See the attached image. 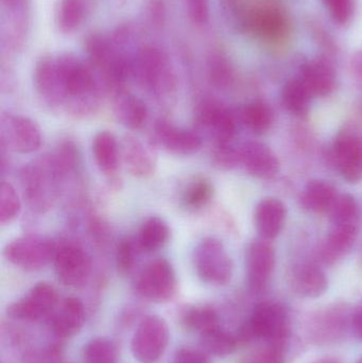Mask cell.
I'll return each mask as SVG.
<instances>
[{
  "mask_svg": "<svg viewBox=\"0 0 362 363\" xmlns=\"http://www.w3.org/2000/svg\"><path fill=\"white\" fill-rule=\"evenodd\" d=\"M59 72V108L68 114L84 117L94 114L99 104L101 83L89 62L74 53L57 55Z\"/></svg>",
  "mask_w": 362,
  "mask_h": 363,
  "instance_id": "obj_1",
  "label": "cell"
},
{
  "mask_svg": "<svg viewBox=\"0 0 362 363\" xmlns=\"http://www.w3.org/2000/svg\"><path fill=\"white\" fill-rule=\"evenodd\" d=\"M87 62L97 74L100 83L113 95L125 91L132 74L131 55L115 43L112 35L89 34L84 40Z\"/></svg>",
  "mask_w": 362,
  "mask_h": 363,
  "instance_id": "obj_2",
  "label": "cell"
},
{
  "mask_svg": "<svg viewBox=\"0 0 362 363\" xmlns=\"http://www.w3.org/2000/svg\"><path fill=\"white\" fill-rule=\"evenodd\" d=\"M132 74L161 104H170L178 91L176 70L167 53L154 45H142L131 55Z\"/></svg>",
  "mask_w": 362,
  "mask_h": 363,
  "instance_id": "obj_3",
  "label": "cell"
},
{
  "mask_svg": "<svg viewBox=\"0 0 362 363\" xmlns=\"http://www.w3.org/2000/svg\"><path fill=\"white\" fill-rule=\"evenodd\" d=\"M193 266L198 277L212 285L223 286L233 277V262L216 237L202 239L193 250Z\"/></svg>",
  "mask_w": 362,
  "mask_h": 363,
  "instance_id": "obj_4",
  "label": "cell"
},
{
  "mask_svg": "<svg viewBox=\"0 0 362 363\" xmlns=\"http://www.w3.org/2000/svg\"><path fill=\"white\" fill-rule=\"evenodd\" d=\"M176 271L166 258H157L149 262L134 281L136 294L149 302H169L176 296Z\"/></svg>",
  "mask_w": 362,
  "mask_h": 363,
  "instance_id": "obj_5",
  "label": "cell"
},
{
  "mask_svg": "<svg viewBox=\"0 0 362 363\" xmlns=\"http://www.w3.org/2000/svg\"><path fill=\"white\" fill-rule=\"evenodd\" d=\"M57 245L46 237H18L4 247L2 255L6 262L25 271H38L53 262Z\"/></svg>",
  "mask_w": 362,
  "mask_h": 363,
  "instance_id": "obj_6",
  "label": "cell"
},
{
  "mask_svg": "<svg viewBox=\"0 0 362 363\" xmlns=\"http://www.w3.org/2000/svg\"><path fill=\"white\" fill-rule=\"evenodd\" d=\"M19 179L23 196L33 211L45 213L53 206L57 194L55 184L59 177L50 161L46 165L34 164L23 167Z\"/></svg>",
  "mask_w": 362,
  "mask_h": 363,
  "instance_id": "obj_7",
  "label": "cell"
},
{
  "mask_svg": "<svg viewBox=\"0 0 362 363\" xmlns=\"http://www.w3.org/2000/svg\"><path fill=\"white\" fill-rule=\"evenodd\" d=\"M169 343L167 322L159 315H148L140 321L132 338L134 358L140 363H154L164 355Z\"/></svg>",
  "mask_w": 362,
  "mask_h": 363,
  "instance_id": "obj_8",
  "label": "cell"
},
{
  "mask_svg": "<svg viewBox=\"0 0 362 363\" xmlns=\"http://www.w3.org/2000/svg\"><path fill=\"white\" fill-rule=\"evenodd\" d=\"M0 140L6 150L28 155L42 147L43 135L38 123L29 117L4 113L0 119Z\"/></svg>",
  "mask_w": 362,
  "mask_h": 363,
  "instance_id": "obj_9",
  "label": "cell"
},
{
  "mask_svg": "<svg viewBox=\"0 0 362 363\" xmlns=\"http://www.w3.org/2000/svg\"><path fill=\"white\" fill-rule=\"evenodd\" d=\"M249 326L254 337L268 341L270 347L281 350L284 347L290 330L286 309L273 302H263L256 305Z\"/></svg>",
  "mask_w": 362,
  "mask_h": 363,
  "instance_id": "obj_10",
  "label": "cell"
},
{
  "mask_svg": "<svg viewBox=\"0 0 362 363\" xmlns=\"http://www.w3.org/2000/svg\"><path fill=\"white\" fill-rule=\"evenodd\" d=\"M57 279L66 287H83L93 271L91 256L83 247L74 243L57 247L53 258Z\"/></svg>",
  "mask_w": 362,
  "mask_h": 363,
  "instance_id": "obj_11",
  "label": "cell"
},
{
  "mask_svg": "<svg viewBox=\"0 0 362 363\" xmlns=\"http://www.w3.org/2000/svg\"><path fill=\"white\" fill-rule=\"evenodd\" d=\"M57 304L59 296L55 288L47 281H40L8 307V315L17 321L35 322L49 317Z\"/></svg>",
  "mask_w": 362,
  "mask_h": 363,
  "instance_id": "obj_12",
  "label": "cell"
},
{
  "mask_svg": "<svg viewBox=\"0 0 362 363\" xmlns=\"http://www.w3.org/2000/svg\"><path fill=\"white\" fill-rule=\"evenodd\" d=\"M334 160L340 174L350 183L362 181V131L349 127L338 133L334 143Z\"/></svg>",
  "mask_w": 362,
  "mask_h": 363,
  "instance_id": "obj_13",
  "label": "cell"
},
{
  "mask_svg": "<svg viewBox=\"0 0 362 363\" xmlns=\"http://www.w3.org/2000/svg\"><path fill=\"white\" fill-rule=\"evenodd\" d=\"M195 119L198 127L208 131L216 145L231 144L236 133V121L227 106L215 100H204L198 104Z\"/></svg>",
  "mask_w": 362,
  "mask_h": 363,
  "instance_id": "obj_14",
  "label": "cell"
},
{
  "mask_svg": "<svg viewBox=\"0 0 362 363\" xmlns=\"http://www.w3.org/2000/svg\"><path fill=\"white\" fill-rule=\"evenodd\" d=\"M154 138L162 148L179 157L196 155L202 147L201 138L197 133L178 127L166 119L155 123Z\"/></svg>",
  "mask_w": 362,
  "mask_h": 363,
  "instance_id": "obj_15",
  "label": "cell"
},
{
  "mask_svg": "<svg viewBox=\"0 0 362 363\" xmlns=\"http://www.w3.org/2000/svg\"><path fill=\"white\" fill-rule=\"evenodd\" d=\"M276 266L273 247L265 239L251 243L247 252V274L251 289L263 291L269 283Z\"/></svg>",
  "mask_w": 362,
  "mask_h": 363,
  "instance_id": "obj_16",
  "label": "cell"
},
{
  "mask_svg": "<svg viewBox=\"0 0 362 363\" xmlns=\"http://www.w3.org/2000/svg\"><path fill=\"white\" fill-rule=\"evenodd\" d=\"M299 79L312 97H327L336 87L335 64L327 55L310 60L301 66Z\"/></svg>",
  "mask_w": 362,
  "mask_h": 363,
  "instance_id": "obj_17",
  "label": "cell"
},
{
  "mask_svg": "<svg viewBox=\"0 0 362 363\" xmlns=\"http://www.w3.org/2000/svg\"><path fill=\"white\" fill-rule=\"evenodd\" d=\"M85 323V307L80 298L69 296L57 305L49 315L51 332L60 339L78 335Z\"/></svg>",
  "mask_w": 362,
  "mask_h": 363,
  "instance_id": "obj_18",
  "label": "cell"
},
{
  "mask_svg": "<svg viewBox=\"0 0 362 363\" xmlns=\"http://www.w3.org/2000/svg\"><path fill=\"white\" fill-rule=\"evenodd\" d=\"M244 26L255 35L269 42H278L288 33L286 16L273 6L256 9L249 13L244 16Z\"/></svg>",
  "mask_w": 362,
  "mask_h": 363,
  "instance_id": "obj_19",
  "label": "cell"
},
{
  "mask_svg": "<svg viewBox=\"0 0 362 363\" xmlns=\"http://www.w3.org/2000/svg\"><path fill=\"white\" fill-rule=\"evenodd\" d=\"M239 159L240 165L255 178L271 180L280 172L278 157L269 147L261 143H247L239 149Z\"/></svg>",
  "mask_w": 362,
  "mask_h": 363,
  "instance_id": "obj_20",
  "label": "cell"
},
{
  "mask_svg": "<svg viewBox=\"0 0 362 363\" xmlns=\"http://www.w3.org/2000/svg\"><path fill=\"white\" fill-rule=\"evenodd\" d=\"M121 159L134 178L148 179L154 174L157 160L142 140L131 134L123 136L120 143Z\"/></svg>",
  "mask_w": 362,
  "mask_h": 363,
  "instance_id": "obj_21",
  "label": "cell"
},
{
  "mask_svg": "<svg viewBox=\"0 0 362 363\" xmlns=\"http://www.w3.org/2000/svg\"><path fill=\"white\" fill-rule=\"evenodd\" d=\"M33 84L43 101L59 108L60 86L57 55H44L36 61L33 69Z\"/></svg>",
  "mask_w": 362,
  "mask_h": 363,
  "instance_id": "obj_22",
  "label": "cell"
},
{
  "mask_svg": "<svg viewBox=\"0 0 362 363\" xmlns=\"http://www.w3.org/2000/svg\"><path fill=\"white\" fill-rule=\"evenodd\" d=\"M91 151L96 165L101 174L110 180L117 182L116 174L120 162V144L114 134L108 131H100L94 136Z\"/></svg>",
  "mask_w": 362,
  "mask_h": 363,
  "instance_id": "obj_23",
  "label": "cell"
},
{
  "mask_svg": "<svg viewBox=\"0 0 362 363\" xmlns=\"http://www.w3.org/2000/svg\"><path fill=\"white\" fill-rule=\"evenodd\" d=\"M358 234V225H334L319 249V257L324 264H333L352 249Z\"/></svg>",
  "mask_w": 362,
  "mask_h": 363,
  "instance_id": "obj_24",
  "label": "cell"
},
{
  "mask_svg": "<svg viewBox=\"0 0 362 363\" xmlns=\"http://www.w3.org/2000/svg\"><path fill=\"white\" fill-rule=\"evenodd\" d=\"M286 207L282 201L269 198L261 201L255 211V223L261 239L269 241L276 238L284 226Z\"/></svg>",
  "mask_w": 362,
  "mask_h": 363,
  "instance_id": "obj_25",
  "label": "cell"
},
{
  "mask_svg": "<svg viewBox=\"0 0 362 363\" xmlns=\"http://www.w3.org/2000/svg\"><path fill=\"white\" fill-rule=\"evenodd\" d=\"M113 112L121 125L133 131L142 129L148 121L147 104L137 96L125 91L114 95Z\"/></svg>",
  "mask_w": 362,
  "mask_h": 363,
  "instance_id": "obj_26",
  "label": "cell"
},
{
  "mask_svg": "<svg viewBox=\"0 0 362 363\" xmlns=\"http://www.w3.org/2000/svg\"><path fill=\"white\" fill-rule=\"evenodd\" d=\"M291 286L298 296L303 298H319L329 287L327 275L314 264L295 267L291 274Z\"/></svg>",
  "mask_w": 362,
  "mask_h": 363,
  "instance_id": "obj_27",
  "label": "cell"
},
{
  "mask_svg": "<svg viewBox=\"0 0 362 363\" xmlns=\"http://www.w3.org/2000/svg\"><path fill=\"white\" fill-rule=\"evenodd\" d=\"M337 196V189L329 182L312 180L304 188L301 204L312 213H329Z\"/></svg>",
  "mask_w": 362,
  "mask_h": 363,
  "instance_id": "obj_28",
  "label": "cell"
},
{
  "mask_svg": "<svg viewBox=\"0 0 362 363\" xmlns=\"http://www.w3.org/2000/svg\"><path fill=\"white\" fill-rule=\"evenodd\" d=\"M348 323V311L344 307L327 309L314 321L315 338L318 341H334L344 334Z\"/></svg>",
  "mask_w": 362,
  "mask_h": 363,
  "instance_id": "obj_29",
  "label": "cell"
},
{
  "mask_svg": "<svg viewBox=\"0 0 362 363\" xmlns=\"http://www.w3.org/2000/svg\"><path fill=\"white\" fill-rule=\"evenodd\" d=\"M169 225L165 220L152 216L145 220L137 235L138 247L147 253L163 249L170 239Z\"/></svg>",
  "mask_w": 362,
  "mask_h": 363,
  "instance_id": "obj_30",
  "label": "cell"
},
{
  "mask_svg": "<svg viewBox=\"0 0 362 363\" xmlns=\"http://www.w3.org/2000/svg\"><path fill=\"white\" fill-rule=\"evenodd\" d=\"M89 9V0H60L55 12L59 31L63 34L77 31L84 23Z\"/></svg>",
  "mask_w": 362,
  "mask_h": 363,
  "instance_id": "obj_31",
  "label": "cell"
},
{
  "mask_svg": "<svg viewBox=\"0 0 362 363\" xmlns=\"http://www.w3.org/2000/svg\"><path fill=\"white\" fill-rule=\"evenodd\" d=\"M181 323L186 330L197 332L199 335L220 328L218 313L208 305L185 309L181 315Z\"/></svg>",
  "mask_w": 362,
  "mask_h": 363,
  "instance_id": "obj_32",
  "label": "cell"
},
{
  "mask_svg": "<svg viewBox=\"0 0 362 363\" xmlns=\"http://www.w3.org/2000/svg\"><path fill=\"white\" fill-rule=\"evenodd\" d=\"M200 343L203 351L217 357L231 355L239 345L237 337L222 330L221 326L200 335Z\"/></svg>",
  "mask_w": 362,
  "mask_h": 363,
  "instance_id": "obj_33",
  "label": "cell"
},
{
  "mask_svg": "<svg viewBox=\"0 0 362 363\" xmlns=\"http://www.w3.org/2000/svg\"><path fill=\"white\" fill-rule=\"evenodd\" d=\"M312 98V94L299 78L288 81L283 87V106L288 112L297 116L307 114Z\"/></svg>",
  "mask_w": 362,
  "mask_h": 363,
  "instance_id": "obj_34",
  "label": "cell"
},
{
  "mask_svg": "<svg viewBox=\"0 0 362 363\" xmlns=\"http://www.w3.org/2000/svg\"><path fill=\"white\" fill-rule=\"evenodd\" d=\"M242 116L244 125L255 133L268 131L274 121L273 111L263 100H256L244 106Z\"/></svg>",
  "mask_w": 362,
  "mask_h": 363,
  "instance_id": "obj_35",
  "label": "cell"
},
{
  "mask_svg": "<svg viewBox=\"0 0 362 363\" xmlns=\"http://www.w3.org/2000/svg\"><path fill=\"white\" fill-rule=\"evenodd\" d=\"M214 196V186L205 178H197L183 192V205L189 211H200L210 204Z\"/></svg>",
  "mask_w": 362,
  "mask_h": 363,
  "instance_id": "obj_36",
  "label": "cell"
},
{
  "mask_svg": "<svg viewBox=\"0 0 362 363\" xmlns=\"http://www.w3.org/2000/svg\"><path fill=\"white\" fill-rule=\"evenodd\" d=\"M118 360V347L110 338L91 339L83 350V362L84 363H117Z\"/></svg>",
  "mask_w": 362,
  "mask_h": 363,
  "instance_id": "obj_37",
  "label": "cell"
},
{
  "mask_svg": "<svg viewBox=\"0 0 362 363\" xmlns=\"http://www.w3.org/2000/svg\"><path fill=\"white\" fill-rule=\"evenodd\" d=\"M206 70L210 83L218 89H225L233 81V68L222 53L214 52L208 57Z\"/></svg>",
  "mask_w": 362,
  "mask_h": 363,
  "instance_id": "obj_38",
  "label": "cell"
},
{
  "mask_svg": "<svg viewBox=\"0 0 362 363\" xmlns=\"http://www.w3.org/2000/svg\"><path fill=\"white\" fill-rule=\"evenodd\" d=\"M334 225L356 224L358 225V205L351 194H338L333 206L329 209Z\"/></svg>",
  "mask_w": 362,
  "mask_h": 363,
  "instance_id": "obj_39",
  "label": "cell"
},
{
  "mask_svg": "<svg viewBox=\"0 0 362 363\" xmlns=\"http://www.w3.org/2000/svg\"><path fill=\"white\" fill-rule=\"evenodd\" d=\"M21 211L18 194L12 184L2 182L0 185V223L1 225L14 221Z\"/></svg>",
  "mask_w": 362,
  "mask_h": 363,
  "instance_id": "obj_40",
  "label": "cell"
},
{
  "mask_svg": "<svg viewBox=\"0 0 362 363\" xmlns=\"http://www.w3.org/2000/svg\"><path fill=\"white\" fill-rule=\"evenodd\" d=\"M21 363H64L63 350L59 345H47L28 350Z\"/></svg>",
  "mask_w": 362,
  "mask_h": 363,
  "instance_id": "obj_41",
  "label": "cell"
},
{
  "mask_svg": "<svg viewBox=\"0 0 362 363\" xmlns=\"http://www.w3.org/2000/svg\"><path fill=\"white\" fill-rule=\"evenodd\" d=\"M142 17L149 28L161 30L167 19V9L165 0H145Z\"/></svg>",
  "mask_w": 362,
  "mask_h": 363,
  "instance_id": "obj_42",
  "label": "cell"
},
{
  "mask_svg": "<svg viewBox=\"0 0 362 363\" xmlns=\"http://www.w3.org/2000/svg\"><path fill=\"white\" fill-rule=\"evenodd\" d=\"M334 23L346 26L351 23L355 12V0H322Z\"/></svg>",
  "mask_w": 362,
  "mask_h": 363,
  "instance_id": "obj_43",
  "label": "cell"
},
{
  "mask_svg": "<svg viewBox=\"0 0 362 363\" xmlns=\"http://www.w3.org/2000/svg\"><path fill=\"white\" fill-rule=\"evenodd\" d=\"M135 243L131 238L119 241L116 249V268L119 274L127 275L133 270L135 264Z\"/></svg>",
  "mask_w": 362,
  "mask_h": 363,
  "instance_id": "obj_44",
  "label": "cell"
},
{
  "mask_svg": "<svg viewBox=\"0 0 362 363\" xmlns=\"http://www.w3.org/2000/svg\"><path fill=\"white\" fill-rule=\"evenodd\" d=\"M212 161L219 169H233L240 165L239 149L233 148L231 144L216 145L213 151Z\"/></svg>",
  "mask_w": 362,
  "mask_h": 363,
  "instance_id": "obj_45",
  "label": "cell"
},
{
  "mask_svg": "<svg viewBox=\"0 0 362 363\" xmlns=\"http://www.w3.org/2000/svg\"><path fill=\"white\" fill-rule=\"evenodd\" d=\"M184 6L193 25L202 27L210 21V0H184Z\"/></svg>",
  "mask_w": 362,
  "mask_h": 363,
  "instance_id": "obj_46",
  "label": "cell"
},
{
  "mask_svg": "<svg viewBox=\"0 0 362 363\" xmlns=\"http://www.w3.org/2000/svg\"><path fill=\"white\" fill-rule=\"evenodd\" d=\"M240 363H285L283 350L270 347L253 352Z\"/></svg>",
  "mask_w": 362,
  "mask_h": 363,
  "instance_id": "obj_47",
  "label": "cell"
},
{
  "mask_svg": "<svg viewBox=\"0 0 362 363\" xmlns=\"http://www.w3.org/2000/svg\"><path fill=\"white\" fill-rule=\"evenodd\" d=\"M174 363H210L208 353L196 347H184L176 351Z\"/></svg>",
  "mask_w": 362,
  "mask_h": 363,
  "instance_id": "obj_48",
  "label": "cell"
},
{
  "mask_svg": "<svg viewBox=\"0 0 362 363\" xmlns=\"http://www.w3.org/2000/svg\"><path fill=\"white\" fill-rule=\"evenodd\" d=\"M351 72L356 84L362 89V50L354 53L351 60Z\"/></svg>",
  "mask_w": 362,
  "mask_h": 363,
  "instance_id": "obj_49",
  "label": "cell"
},
{
  "mask_svg": "<svg viewBox=\"0 0 362 363\" xmlns=\"http://www.w3.org/2000/svg\"><path fill=\"white\" fill-rule=\"evenodd\" d=\"M353 328L359 339H362V307L353 315Z\"/></svg>",
  "mask_w": 362,
  "mask_h": 363,
  "instance_id": "obj_50",
  "label": "cell"
},
{
  "mask_svg": "<svg viewBox=\"0 0 362 363\" xmlns=\"http://www.w3.org/2000/svg\"><path fill=\"white\" fill-rule=\"evenodd\" d=\"M315 363H341V362H340L339 359H337V358L327 357L318 360V362Z\"/></svg>",
  "mask_w": 362,
  "mask_h": 363,
  "instance_id": "obj_51",
  "label": "cell"
},
{
  "mask_svg": "<svg viewBox=\"0 0 362 363\" xmlns=\"http://www.w3.org/2000/svg\"><path fill=\"white\" fill-rule=\"evenodd\" d=\"M23 1H26V0H2V2H4V6H9V4H19V2Z\"/></svg>",
  "mask_w": 362,
  "mask_h": 363,
  "instance_id": "obj_52",
  "label": "cell"
},
{
  "mask_svg": "<svg viewBox=\"0 0 362 363\" xmlns=\"http://www.w3.org/2000/svg\"><path fill=\"white\" fill-rule=\"evenodd\" d=\"M358 114L362 117V100L361 104H358Z\"/></svg>",
  "mask_w": 362,
  "mask_h": 363,
  "instance_id": "obj_53",
  "label": "cell"
},
{
  "mask_svg": "<svg viewBox=\"0 0 362 363\" xmlns=\"http://www.w3.org/2000/svg\"><path fill=\"white\" fill-rule=\"evenodd\" d=\"M357 363H362V357L361 358V359L358 360V362Z\"/></svg>",
  "mask_w": 362,
  "mask_h": 363,
  "instance_id": "obj_54",
  "label": "cell"
}]
</instances>
